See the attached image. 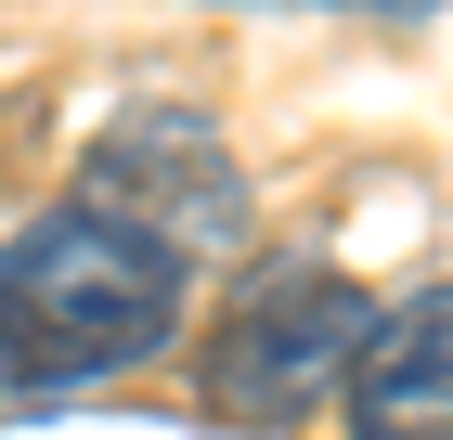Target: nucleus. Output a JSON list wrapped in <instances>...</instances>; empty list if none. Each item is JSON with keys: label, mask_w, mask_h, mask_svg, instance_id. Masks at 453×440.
Returning a JSON list of instances; mask_svg holds the SVG:
<instances>
[{"label": "nucleus", "mask_w": 453, "mask_h": 440, "mask_svg": "<svg viewBox=\"0 0 453 440\" xmlns=\"http://www.w3.org/2000/svg\"><path fill=\"white\" fill-rule=\"evenodd\" d=\"M169 324H181V246L91 195H65L52 220H27L0 246V375L39 402L156 363Z\"/></svg>", "instance_id": "obj_1"}, {"label": "nucleus", "mask_w": 453, "mask_h": 440, "mask_svg": "<svg viewBox=\"0 0 453 440\" xmlns=\"http://www.w3.org/2000/svg\"><path fill=\"white\" fill-rule=\"evenodd\" d=\"M91 207H117V220H142V234L169 246H220L246 220V169L220 156L208 117H130V130H104V156H91Z\"/></svg>", "instance_id": "obj_3"}, {"label": "nucleus", "mask_w": 453, "mask_h": 440, "mask_svg": "<svg viewBox=\"0 0 453 440\" xmlns=\"http://www.w3.org/2000/svg\"><path fill=\"white\" fill-rule=\"evenodd\" d=\"M311 13H388V27H427L441 0H311Z\"/></svg>", "instance_id": "obj_5"}, {"label": "nucleus", "mask_w": 453, "mask_h": 440, "mask_svg": "<svg viewBox=\"0 0 453 440\" xmlns=\"http://www.w3.org/2000/svg\"><path fill=\"white\" fill-rule=\"evenodd\" d=\"M349 440H453V285L363 324V350H349Z\"/></svg>", "instance_id": "obj_4"}, {"label": "nucleus", "mask_w": 453, "mask_h": 440, "mask_svg": "<svg viewBox=\"0 0 453 440\" xmlns=\"http://www.w3.org/2000/svg\"><path fill=\"white\" fill-rule=\"evenodd\" d=\"M363 324H376V298H363L349 272H324V259L246 272L234 324L208 337V402L234 414V428H285V414H311L324 375H349Z\"/></svg>", "instance_id": "obj_2"}]
</instances>
